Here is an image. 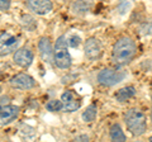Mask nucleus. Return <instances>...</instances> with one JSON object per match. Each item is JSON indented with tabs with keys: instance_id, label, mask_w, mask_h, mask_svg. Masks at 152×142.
<instances>
[{
	"instance_id": "1",
	"label": "nucleus",
	"mask_w": 152,
	"mask_h": 142,
	"mask_svg": "<svg viewBox=\"0 0 152 142\" xmlns=\"http://www.w3.org/2000/svg\"><path fill=\"white\" fill-rule=\"evenodd\" d=\"M137 47L134 41L129 37H122L113 46L112 61L115 67H123L134 59Z\"/></svg>"
},
{
	"instance_id": "2",
	"label": "nucleus",
	"mask_w": 152,
	"mask_h": 142,
	"mask_svg": "<svg viewBox=\"0 0 152 142\" xmlns=\"http://www.w3.org/2000/svg\"><path fill=\"white\" fill-rule=\"evenodd\" d=\"M124 123L128 131L134 136L143 135L147 130V119L145 113L137 108H131L124 113Z\"/></svg>"
},
{
	"instance_id": "3",
	"label": "nucleus",
	"mask_w": 152,
	"mask_h": 142,
	"mask_svg": "<svg viewBox=\"0 0 152 142\" xmlns=\"http://www.w3.org/2000/svg\"><path fill=\"white\" fill-rule=\"evenodd\" d=\"M71 55L69 52L67 38L66 36H60L56 40L53 48V64L61 70H67L71 67Z\"/></svg>"
},
{
	"instance_id": "4",
	"label": "nucleus",
	"mask_w": 152,
	"mask_h": 142,
	"mask_svg": "<svg viewBox=\"0 0 152 142\" xmlns=\"http://www.w3.org/2000/svg\"><path fill=\"white\" fill-rule=\"evenodd\" d=\"M127 74L124 71H118L114 69H104L98 74V83L103 86H113L118 83H122L126 79Z\"/></svg>"
},
{
	"instance_id": "5",
	"label": "nucleus",
	"mask_w": 152,
	"mask_h": 142,
	"mask_svg": "<svg viewBox=\"0 0 152 142\" xmlns=\"http://www.w3.org/2000/svg\"><path fill=\"white\" fill-rule=\"evenodd\" d=\"M19 43H20V41H19L18 37L13 36L8 32H3L0 34V56L4 57V56H8L13 52L18 51Z\"/></svg>"
},
{
	"instance_id": "6",
	"label": "nucleus",
	"mask_w": 152,
	"mask_h": 142,
	"mask_svg": "<svg viewBox=\"0 0 152 142\" xmlns=\"http://www.w3.org/2000/svg\"><path fill=\"white\" fill-rule=\"evenodd\" d=\"M9 83H10L12 88L19 89V90H31V89L36 86V80L31 75L24 74V72L14 75Z\"/></svg>"
},
{
	"instance_id": "7",
	"label": "nucleus",
	"mask_w": 152,
	"mask_h": 142,
	"mask_svg": "<svg viewBox=\"0 0 152 142\" xmlns=\"http://www.w3.org/2000/svg\"><path fill=\"white\" fill-rule=\"evenodd\" d=\"M33 59H34L33 52L29 48H26V47L19 48L18 51L14 52V55H13L14 64L18 65L19 67H22V69L29 67V66L32 65V62H33Z\"/></svg>"
},
{
	"instance_id": "8",
	"label": "nucleus",
	"mask_w": 152,
	"mask_h": 142,
	"mask_svg": "<svg viewBox=\"0 0 152 142\" xmlns=\"http://www.w3.org/2000/svg\"><path fill=\"white\" fill-rule=\"evenodd\" d=\"M84 52H85V56L89 60H96L102 56V43L99 42L98 38L90 37L85 42Z\"/></svg>"
},
{
	"instance_id": "9",
	"label": "nucleus",
	"mask_w": 152,
	"mask_h": 142,
	"mask_svg": "<svg viewBox=\"0 0 152 142\" xmlns=\"http://www.w3.org/2000/svg\"><path fill=\"white\" fill-rule=\"evenodd\" d=\"M31 12L38 14V15H46L53 9V4L50 0H29L26 3Z\"/></svg>"
},
{
	"instance_id": "10",
	"label": "nucleus",
	"mask_w": 152,
	"mask_h": 142,
	"mask_svg": "<svg viewBox=\"0 0 152 142\" xmlns=\"http://www.w3.org/2000/svg\"><path fill=\"white\" fill-rule=\"evenodd\" d=\"M38 51H39L41 59L45 62L50 65L53 64V48H52L48 37H41L39 38V41H38Z\"/></svg>"
},
{
	"instance_id": "11",
	"label": "nucleus",
	"mask_w": 152,
	"mask_h": 142,
	"mask_svg": "<svg viewBox=\"0 0 152 142\" xmlns=\"http://www.w3.org/2000/svg\"><path fill=\"white\" fill-rule=\"evenodd\" d=\"M61 102H62V105H64V111L69 113L76 112L80 108V105H81L80 99L76 98V94L72 90L64 91L62 97H61Z\"/></svg>"
},
{
	"instance_id": "12",
	"label": "nucleus",
	"mask_w": 152,
	"mask_h": 142,
	"mask_svg": "<svg viewBox=\"0 0 152 142\" xmlns=\"http://www.w3.org/2000/svg\"><path fill=\"white\" fill-rule=\"evenodd\" d=\"M19 111H20L19 107L12 105V104L3 107L0 109V126H7L9 123H12L18 117Z\"/></svg>"
},
{
	"instance_id": "13",
	"label": "nucleus",
	"mask_w": 152,
	"mask_h": 142,
	"mask_svg": "<svg viewBox=\"0 0 152 142\" xmlns=\"http://www.w3.org/2000/svg\"><path fill=\"white\" fill-rule=\"evenodd\" d=\"M136 95V89L133 86H124L119 89L115 94H114V98H115L117 102L119 103H124L127 100H129L131 98H133Z\"/></svg>"
},
{
	"instance_id": "14",
	"label": "nucleus",
	"mask_w": 152,
	"mask_h": 142,
	"mask_svg": "<svg viewBox=\"0 0 152 142\" xmlns=\"http://www.w3.org/2000/svg\"><path fill=\"white\" fill-rule=\"evenodd\" d=\"M109 133H110L112 142H126V135L118 123H114V124L110 126Z\"/></svg>"
},
{
	"instance_id": "15",
	"label": "nucleus",
	"mask_w": 152,
	"mask_h": 142,
	"mask_svg": "<svg viewBox=\"0 0 152 142\" xmlns=\"http://www.w3.org/2000/svg\"><path fill=\"white\" fill-rule=\"evenodd\" d=\"M90 8H91V4L86 1H75L71 4V10L76 15H83V14L88 13Z\"/></svg>"
},
{
	"instance_id": "16",
	"label": "nucleus",
	"mask_w": 152,
	"mask_h": 142,
	"mask_svg": "<svg viewBox=\"0 0 152 142\" xmlns=\"http://www.w3.org/2000/svg\"><path fill=\"white\" fill-rule=\"evenodd\" d=\"M96 116H98V108H96V104L93 103V104H90V105L86 108V109L84 111L81 118H83L84 122H88V123H89V122L95 121Z\"/></svg>"
},
{
	"instance_id": "17",
	"label": "nucleus",
	"mask_w": 152,
	"mask_h": 142,
	"mask_svg": "<svg viewBox=\"0 0 152 142\" xmlns=\"http://www.w3.org/2000/svg\"><path fill=\"white\" fill-rule=\"evenodd\" d=\"M20 24H22V27L24 28L26 31H29V32H33L37 28L36 19L32 15H29V14H24V15H22V18H20Z\"/></svg>"
},
{
	"instance_id": "18",
	"label": "nucleus",
	"mask_w": 152,
	"mask_h": 142,
	"mask_svg": "<svg viewBox=\"0 0 152 142\" xmlns=\"http://www.w3.org/2000/svg\"><path fill=\"white\" fill-rule=\"evenodd\" d=\"M46 109L48 112H60L64 109L62 102L58 100V99H53V100H50L46 104Z\"/></svg>"
},
{
	"instance_id": "19",
	"label": "nucleus",
	"mask_w": 152,
	"mask_h": 142,
	"mask_svg": "<svg viewBox=\"0 0 152 142\" xmlns=\"http://www.w3.org/2000/svg\"><path fill=\"white\" fill-rule=\"evenodd\" d=\"M80 43H81V38L77 34H71L67 38V46L72 47V48H77Z\"/></svg>"
},
{
	"instance_id": "20",
	"label": "nucleus",
	"mask_w": 152,
	"mask_h": 142,
	"mask_svg": "<svg viewBox=\"0 0 152 142\" xmlns=\"http://www.w3.org/2000/svg\"><path fill=\"white\" fill-rule=\"evenodd\" d=\"M141 33L142 34H151L152 33V23H145L141 27Z\"/></svg>"
},
{
	"instance_id": "21",
	"label": "nucleus",
	"mask_w": 152,
	"mask_h": 142,
	"mask_svg": "<svg viewBox=\"0 0 152 142\" xmlns=\"http://www.w3.org/2000/svg\"><path fill=\"white\" fill-rule=\"evenodd\" d=\"M10 5H12V3L9 1V0H0V10H1V12L9 10Z\"/></svg>"
},
{
	"instance_id": "22",
	"label": "nucleus",
	"mask_w": 152,
	"mask_h": 142,
	"mask_svg": "<svg viewBox=\"0 0 152 142\" xmlns=\"http://www.w3.org/2000/svg\"><path fill=\"white\" fill-rule=\"evenodd\" d=\"M74 142H89V136L85 135V133H81V135H79V136L75 137Z\"/></svg>"
},
{
	"instance_id": "23",
	"label": "nucleus",
	"mask_w": 152,
	"mask_h": 142,
	"mask_svg": "<svg viewBox=\"0 0 152 142\" xmlns=\"http://www.w3.org/2000/svg\"><path fill=\"white\" fill-rule=\"evenodd\" d=\"M9 97H0V109H1L3 107H5V105H8L7 103H9Z\"/></svg>"
},
{
	"instance_id": "24",
	"label": "nucleus",
	"mask_w": 152,
	"mask_h": 142,
	"mask_svg": "<svg viewBox=\"0 0 152 142\" xmlns=\"http://www.w3.org/2000/svg\"><path fill=\"white\" fill-rule=\"evenodd\" d=\"M150 142H152V137H150Z\"/></svg>"
}]
</instances>
